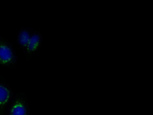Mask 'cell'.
<instances>
[{"label": "cell", "mask_w": 153, "mask_h": 115, "mask_svg": "<svg viewBox=\"0 0 153 115\" xmlns=\"http://www.w3.org/2000/svg\"><path fill=\"white\" fill-rule=\"evenodd\" d=\"M17 55L11 43L5 37H0V66H16Z\"/></svg>", "instance_id": "obj_1"}, {"label": "cell", "mask_w": 153, "mask_h": 115, "mask_svg": "<svg viewBox=\"0 0 153 115\" xmlns=\"http://www.w3.org/2000/svg\"><path fill=\"white\" fill-rule=\"evenodd\" d=\"M8 115H30V107L25 95L17 94L9 105Z\"/></svg>", "instance_id": "obj_2"}, {"label": "cell", "mask_w": 153, "mask_h": 115, "mask_svg": "<svg viewBox=\"0 0 153 115\" xmlns=\"http://www.w3.org/2000/svg\"><path fill=\"white\" fill-rule=\"evenodd\" d=\"M42 42L43 37L41 32L34 31L27 47L23 50L27 61H30L33 56L39 50Z\"/></svg>", "instance_id": "obj_3"}, {"label": "cell", "mask_w": 153, "mask_h": 115, "mask_svg": "<svg viewBox=\"0 0 153 115\" xmlns=\"http://www.w3.org/2000/svg\"><path fill=\"white\" fill-rule=\"evenodd\" d=\"M13 95L10 86L0 79V109L5 108L10 102Z\"/></svg>", "instance_id": "obj_4"}, {"label": "cell", "mask_w": 153, "mask_h": 115, "mask_svg": "<svg viewBox=\"0 0 153 115\" xmlns=\"http://www.w3.org/2000/svg\"><path fill=\"white\" fill-rule=\"evenodd\" d=\"M33 31V28H22L19 31L17 37V41L20 48L23 50L27 47Z\"/></svg>", "instance_id": "obj_5"}, {"label": "cell", "mask_w": 153, "mask_h": 115, "mask_svg": "<svg viewBox=\"0 0 153 115\" xmlns=\"http://www.w3.org/2000/svg\"><path fill=\"white\" fill-rule=\"evenodd\" d=\"M0 37H1V36H0Z\"/></svg>", "instance_id": "obj_6"}]
</instances>
